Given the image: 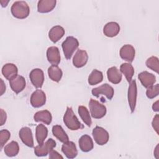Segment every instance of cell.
Returning <instances> with one entry per match:
<instances>
[{
	"instance_id": "1",
	"label": "cell",
	"mask_w": 159,
	"mask_h": 159,
	"mask_svg": "<svg viewBox=\"0 0 159 159\" xmlns=\"http://www.w3.org/2000/svg\"><path fill=\"white\" fill-rule=\"evenodd\" d=\"M11 11L14 17L20 19L27 17L30 13V8L27 3L24 1L14 2L11 6Z\"/></svg>"
},
{
	"instance_id": "2",
	"label": "cell",
	"mask_w": 159,
	"mask_h": 159,
	"mask_svg": "<svg viewBox=\"0 0 159 159\" xmlns=\"http://www.w3.org/2000/svg\"><path fill=\"white\" fill-rule=\"evenodd\" d=\"M63 122L66 126L71 130H76L84 127L75 115L71 107H67L66 108L63 116Z\"/></svg>"
},
{
	"instance_id": "3",
	"label": "cell",
	"mask_w": 159,
	"mask_h": 159,
	"mask_svg": "<svg viewBox=\"0 0 159 159\" xmlns=\"http://www.w3.org/2000/svg\"><path fill=\"white\" fill-rule=\"evenodd\" d=\"M79 45L78 40L72 36H68L62 43L61 47L63 53L66 59L71 58L73 53L77 49Z\"/></svg>"
},
{
	"instance_id": "4",
	"label": "cell",
	"mask_w": 159,
	"mask_h": 159,
	"mask_svg": "<svg viewBox=\"0 0 159 159\" xmlns=\"http://www.w3.org/2000/svg\"><path fill=\"white\" fill-rule=\"evenodd\" d=\"M89 107L91 115L94 119H101L106 114V106L93 99H90Z\"/></svg>"
},
{
	"instance_id": "5",
	"label": "cell",
	"mask_w": 159,
	"mask_h": 159,
	"mask_svg": "<svg viewBox=\"0 0 159 159\" xmlns=\"http://www.w3.org/2000/svg\"><path fill=\"white\" fill-rule=\"evenodd\" d=\"M56 147V142L52 139H49L45 143L39 144L34 148V153L37 157L46 156Z\"/></svg>"
},
{
	"instance_id": "6",
	"label": "cell",
	"mask_w": 159,
	"mask_h": 159,
	"mask_svg": "<svg viewBox=\"0 0 159 159\" xmlns=\"http://www.w3.org/2000/svg\"><path fill=\"white\" fill-rule=\"evenodd\" d=\"M92 134L95 142L99 145H103L107 143L109 139V135L107 131L101 127H95L93 130Z\"/></svg>"
},
{
	"instance_id": "7",
	"label": "cell",
	"mask_w": 159,
	"mask_h": 159,
	"mask_svg": "<svg viewBox=\"0 0 159 159\" xmlns=\"http://www.w3.org/2000/svg\"><path fill=\"white\" fill-rule=\"evenodd\" d=\"M93 96L99 97L100 95L105 96L108 99L111 100L114 96V89L113 88L108 84L107 83L103 84L99 87L93 88L91 91Z\"/></svg>"
},
{
	"instance_id": "8",
	"label": "cell",
	"mask_w": 159,
	"mask_h": 159,
	"mask_svg": "<svg viewBox=\"0 0 159 159\" xmlns=\"http://www.w3.org/2000/svg\"><path fill=\"white\" fill-rule=\"evenodd\" d=\"M137 89L135 80H132L130 82L128 89V102L131 112H134L135 109L137 101Z\"/></svg>"
},
{
	"instance_id": "9",
	"label": "cell",
	"mask_w": 159,
	"mask_h": 159,
	"mask_svg": "<svg viewBox=\"0 0 159 159\" xmlns=\"http://www.w3.org/2000/svg\"><path fill=\"white\" fill-rule=\"evenodd\" d=\"M29 77L32 84L35 88H42L44 82V74L41 69L35 68L32 70L29 74Z\"/></svg>"
},
{
	"instance_id": "10",
	"label": "cell",
	"mask_w": 159,
	"mask_h": 159,
	"mask_svg": "<svg viewBox=\"0 0 159 159\" xmlns=\"http://www.w3.org/2000/svg\"><path fill=\"white\" fill-rule=\"evenodd\" d=\"M30 101L34 107L37 108L43 106L46 102L45 93L40 89H37L32 94Z\"/></svg>"
},
{
	"instance_id": "11",
	"label": "cell",
	"mask_w": 159,
	"mask_h": 159,
	"mask_svg": "<svg viewBox=\"0 0 159 159\" xmlns=\"http://www.w3.org/2000/svg\"><path fill=\"white\" fill-rule=\"evenodd\" d=\"M9 84L12 90L16 94H18L25 88L26 83L23 76L17 75L9 80Z\"/></svg>"
},
{
	"instance_id": "12",
	"label": "cell",
	"mask_w": 159,
	"mask_h": 159,
	"mask_svg": "<svg viewBox=\"0 0 159 159\" xmlns=\"http://www.w3.org/2000/svg\"><path fill=\"white\" fill-rule=\"evenodd\" d=\"M19 137L22 142L29 147H34V139L32 130L29 127H24L19 131Z\"/></svg>"
},
{
	"instance_id": "13",
	"label": "cell",
	"mask_w": 159,
	"mask_h": 159,
	"mask_svg": "<svg viewBox=\"0 0 159 159\" xmlns=\"http://www.w3.org/2000/svg\"><path fill=\"white\" fill-rule=\"evenodd\" d=\"M88 60V55L85 50H78L73 58V65L76 68L84 66Z\"/></svg>"
},
{
	"instance_id": "14",
	"label": "cell",
	"mask_w": 159,
	"mask_h": 159,
	"mask_svg": "<svg viewBox=\"0 0 159 159\" xmlns=\"http://www.w3.org/2000/svg\"><path fill=\"white\" fill-rule=\"evenodd\" d=\"M120 57L124 60L132 62L135 57V50L134 47L129 44L124 45L120 50Z\"/></svg>"
},
{
	"instance_id": "15",
	"label": "cell",
	"mask_w": 159,
	"mask_h": 159,
	"mask_svg": "<svg viewBox=\"0 0 159 159\" xmlns=\"http://www.w3.org/2000/svg\"><path fill=\"white\" fill-rule=\"evenodd\" d=\"M47 58L52 65L57 66L60 62V54L58 48L55 46L48 47L47 50Z\"/></svg>"
},
{
	"instance_id": "16",
	"label": "cell",
	"mask_w": 159,
	"mask_h": 159,
	"mask_svg": "<svg viewBox=\"0 0 159 159\" xmlns=\"http://www.w3.org/2000/svg\"><path fill=\"white\" fill-rule=\"evenodd\" d=\"M138 78L142 84L146 88H148L154 84L156 82V77L152 73L144 71L139 74Z\"/></svg>"
},
{
	"instance_id": "17",
	"label": "cell",
	"mask_w": 159,
	"mask_h": 159,
	"mask_svg": "<svg viewBox=\"0 0 159 159\" xmlns=\"http://www.w3.org/2000/svg\"><path fill=\"white\" fill-rule=\"evenodd\" d=\"M61 151L70 159L75 158L78 154V150L75 143L71 141L63 143L61 147Z\"/></svg>"
},
{
	"instance_id": "18",
	"label": "cell",
	"mask_w": 159,
	"mask_h": 159,
	"mask_svg": "<svg viewBox=\"0 0 159 159\" xmlns=\"http://www.w3.org/2000/svg\"><path fill=\"white\" fill-rule=\"evenodd\" d=\"M55 0H40L37 4V10L40 13H47L52 11L56 6Z\"/></svg>"
},
{
	"instance_id": "19",
	"label": "cell",
	"mask_w": 159,
	"mask_h": 159,
	"mask_svg": "<svg viewBox=\"0 0 159 159\" xmlns=\"http://www.w3.org/2000/svg\"><path fill=\"white\" fill-rule=\"evenodd\" d=\"M120 31V26L116 22H110L107 23L103 29L104 34L108 37L116 36Z\"/></svg>"
},
{
	"instance_id": "20",
	"label": "cell",
	"mask_w": 159,
	"mask_h": 159,
	"mask_svg": "<svg viewBox=\"0 0 159 159\" xmlns=\"http://www.w3.org/2000/svg\"><path fill=\"white\" fill-rule=\"evenodd\" d=\"M18 70L13 63H6L2 68L3 76L8 80H10L17 75Z\"/></svg>"
},
{
	"instance_id": "21",
	"label": "cell",
	"mask_w": 159,
	"mask_h": 159,
	"mask_svg": "<svg viewBox=\"0 0 159 159\" xmlns=\"http://www.w3.org/2000/svg\"><path fill=\"white\" fill-rule=\"evenodd\" d=\"M78 143L80 148L84 152H88L93 148V140L88 135H82L79 139Z\"/></svg>"
},
{
	"instance_id": "22",
	"label": "cell",
	"mask_w": 159,
	"mask_h": 159,
	"mask_svg": "<svg viewBox=\"0 0 159 159\" xmlns=\"http://www.w3.org/2000/svg\"><path fill=\"white\" fill-rule=\"evenodd\" d=\"M108 80L113 84H118L122 80V73L116 66L109 68L107 71Z\"/></svg>"
},
{
	"instance_id": "23",
	"label": "cell",
	"mask_w": 159,
	"mask_h": 159,
	"mask_svg": "<svg viewBox=\"0 0 159 159\" xmlns=\"http://www.w3.org/2000/svg\"><path fill=\"white\" fill-rule=\"evenodd\" d=\"M65 34L64 29L60 25H55L48 32V37L50 40L55 43L58 42Z\"/></svg>"
},
{
	"instance_id": "24",
	"label": "cell",
	"mask_w": 159,
	"mask_h": 159,
	"mask_svg": "<svg viewBox=\"0 0 159 159\" xmlns=\"http://www.w3.org/2000/svg\"><path fill=\"white\" fill-rule=\"evenodd\" d=\"M35 122H42L47 125H49L52 119L51 113L47 110H43L37 112L34 116Z\"/></svg>"
},
{
	"instance_id": "25",
	"label": "cell",
	"mask_w": 159,
	"mask_h": 159,
	"mask_svg": "<svg viewBox=\"0 0 159 159\" xmlns=\"http://www.w3.org/2000/svg\"><path fill=\"white\" fill-rule=\"evenodd\" d=\"M48 135V129L43 124H40L35 129V137L39 144L43 143Z\"/></svg>"
},
{
	"instance_id": "26",
	"label": "cell",
	"mask_w": 159,
	"mask_h": 159,
	"mask_svg": "<svg viewBox=\"0 0 159 159\" xmlns=\"http://www.w3.org/2000/svg\"><path fill=\"white\" fill-rule=\"evenodd\" d=\"M53 135L61 142L65 143L68 141V137L61 125H55L52 127Z\"/></svg>"
},
{
	"instance_id": "27",
	"label": "cell",
	"mask_w": 159,
	"mask_h": 159,
	"mask_svg": "<svg viewBox=\"0 0 159 159\" xmlns=\"http://www.w3.org/2000/svg\"><path fill=\"white\" fill-rule=\"evenodd\" d=\"M48 74L49 78L55 82H58L60 81L62 77L61 70L56 65H52L48 68Z\"/></svg>"
},
{
	"instance_id": "28",
	"label": "cell",
	"mask_w": 159,
	"mask_h": 159,
	"mask_svg": "<svg viewBox=\"0 0 159 159\" xmlns=\"http://www.w3.org/2000/svg\"><path fill=\"white\" fill-rule=\"evenodd\" d=\"M120 71L125 75L127 81L130 83L132 81V77L134 74V69L132 65L128 63H122L120 65Z\"/></svg>"
},
{
	"instance_id": "29",
	"label": "cell",
	"mask_w": 159,
	"mask_h": 159,
	"mask_svg": "<svg viewBox=\"0 0 159 159\" xmlns=\"http://www.w3.org/2000/svg\"><path fill=\"white\" fill-rule=\"evenodd\" d=\"M19 151V144L16 141H12L4 147L5 154L10 157L16 156Z\"/></svg>"
},
{
	"instance_id": "30",
	"label": "cell",
	"mask_w": 159,
	"mask_h": 159,
	"mask_svg": "<svg viewBox=\"0 0 159 159\" xmlns=\"http://www.w3.org/2000/svg\"><path fill=\"white\" fill-rule=\"evenodd\" d=\"M103 80L102 73L98 70H93L88 76V83L91 85H95L101 83Z\"/></svg>"
},
{
	"instance_id": "31",
	"label": "cell",
	"mask_w": 159,
	"mask_h": 159,
	"mask_svg": "<svg viewBox=\"0 0 159 159\" xmlns=\"http://www.w3.org/2000/svg\"><path fill=\"white\" fill-rule=\"evenodd\" d=\"M78 114L83 121L88 126L90 127L92 124V120L89 115V111L85 106H80L78 107Z\"/></svg>"
},
{
	"instance_id": "32",
	"label": "cell",
	"mask_w": 159,
	"mask_h": 159,
	"mask_svg": "<svg viewBox=\"0 0 159 159\" xmlns=\"http://www.w3.org/2000/svg\"><path fill=\"white\" fill-rule=\"evenodd\" d=\"M145 63L147 66L148 68L158 73L159 62H158V58L157 57H154V56L150 57L147 60Z\"/></svg>"
},
{
	"instance_id": "33",
	"label": "cell",
	"mask_w": 159,
	"mask_h": 159,
	"mask_svg": "<svg viewBox=\"0 0 159 159\" xmlns=\"http://www.w3.org/2000/svg\"><path fill=\"white\" fill-rule=\"evenodd\" d=\"M11 137L10 132L6 129H2L0 131V148L1 150L5 145V143L9 140Z\"/></svg>"
},
{
	"instance_id": "34",
	"label": "cell",
	"mask_w": 159,
	"mask_h": 159,
	"mask_svg": "<svg viewBox=\"0 0 159 159\" xmlns=\"http://www.w3.org/2000/svg\"><path fill=\"white\" fill-rule=\"evenodd\" d=\"M159 93V85L158 84H157L155 85H153L149 88H147V90L146 91V95L147 98L149 99H152L155 98L158 95Z\"/></svg>"
},
{
	"instance_id": "35",
	"label": "cell",
	"mask_w": 159,
	"mask_h": 159,
	"mask_svg": "<svg viewBox=\"0 0 159 159\" xmlns=\"http://www.w3.org/2000/svg\"><path fill=\"white\" fill-rule=\"evenodd\" d=\"M152 127L154 129V130L156 131L157 134H158V129H159V116L158 114H156L154 117L152 123Z\"/></svg>"
},
{
	"instance_id": "36",
	"label": "cell",
	"mask_w": 159,
	"mask_h": 159,
	"mask_svg": "<svg viewBox=\"0 0 159 159\" xmlns=\"http://www.w3.org/2000/svg\"><path fill=\"white\" fill-rule=\"evenodd\" d=\"M49 158H52V159H54V158H63V157L60 155L57 151L52 150L50 152H49Z\"/></svg>"
},
{
	"instance_id": "37",
	"label": "cell",
	"mask_w": 159,
	"mask_h": 159,
	"mask_svg": "<svg viewBox=\"0 0 159 159\" xmlns=\"http://www.w3.org/2000/svg\"><path fill=\"white\" fill-rule=\"evenodd\" d=\"M1 125H4V124L6 122V119H7V115L6 112L2 109H1Z\"/></svg>"
},
{
	"instance_id": "38",
	"label": "cell",
	"mask_w": 159,
	"mask_h": 159,
	"mask_svg": "<svg viewBox=\"0 0 159 159\" xmlns=\"http://www.w3.org/2000/svg\"><path fill=\"white\" fill-rule=\"evenodd\" d=\"M1 81V95H2L6 91V86L4 84V83L2 79H0Z\"/></svg>"
},
{
	"instance_id": "39",
	"label": "cell",
	"mask_w": 159,
	"mask_h": 159,
	"mask_svg": "<svg viewBox=\"0 0 159 159\" xmlns=\"http://www.w3.org/2000/svg\"><path fill=\"white\" fill-rule=\"evenodd\" d=\"M152 109L153 111L158 112L159 111V104H158V101H157L155 103H153L152 106Z\"/></svg>"
},
{
	"instance_id": "40",
	"label": "cell",
	"mask_w": 159,
	"mask_h": 159,
	"mask_svg": "<svg viewBox=\"0 0 159 159\" xmlns=\"http://www.w3.org/2000/svg\"><path fill=\"white\" fill-rule=\"evenodd\" d=\"M154 155H155V157L156 158H158V156H159V151H158V144L157 145L156 148H155V152H154Z\"/></svg>"
},
{
	"instance_id": "41",
	"label": "cell",
	"mask_w": 159,
	"mask_h": 159,
	"mask_svg": "<svg viewBox=\"0 0 159 159\" xmlns=\"http://www.w3.org/2000/svg\"><path fill=\"white\" fill-rule=\"evenodd\" d=\"M0 2L2 5V7H6L7 4V3L9 2V1H4V0H1L0 1Z\"/></svg>"
}]
</instances>
